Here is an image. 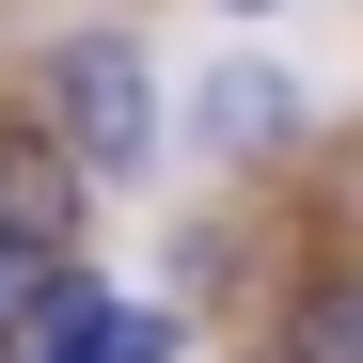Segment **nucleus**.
<instances>
[{
	"label": "nucleus",
	"instance_id": "f03ea898",
	"mask_svg": "<svg viewBox=\"0 0 363 363\" xmlns=\"http://www.w3.org/2000/svg\"><path fill=\"white\" fill-rule=\"evenodd\" d=\"M0 363H174V316H127V300H111V284H48V316L16 332V347H0Z\"/></svg>",
	"mask_w": 363,
	"mask_h": 363
},
{
	"label": "nucleus",
	"instance_id": "7ed1b4c3",
	"mask_svg": "<svg viewBox=\"0 0 363 363\" xmlns=\"http://www.w3.org/2000/svg\"><path fill=\"white\" fill-rule=\"evenodd\" d=\"M0 237H32V253L79 269V158L48 127H0Z\"/></svg>",
	"mask_w": 363,
	"mask_h": 363
},
{
	"label": "nucleus",
	"instance_id": "20e7f679",
	"mask_svg": "<svg viewBox=\"0 0 363 363\" xmlns=\"http://www.w3.org/2000/svg\"><path fill=\"white\" fill-rule=\"evenodd\" d=\"M190 95H206V111H190L206 158H253V143L300 127V79H284V64H221V79H190Z\"/></svg>",
	"mask_w": 363,
	"mask_h": 363
},
{
	"label": "nucleus",
	"instance_id": "0eeeda50",
	"mask_svg": "<svg viewBox=\"0 0 363 363\" xmlns=\"http://www.w3.org/2000/svg\"><path fill=\"white\" fill-rule=\"evenodd\" d=\"M237 16H269V0H237Z\"/></svg>",
	"mask_w": 363,
	"mask_h": 363
},
{
	"label": "nucleus",
	"instance_id": "f257e3e1",
	"mask_svg": "<svg viewBox=\"0 0 363 363\" xmlns=\"http://www.w3.org/2000/svg\"><path fill=\"white\" fill-rule=\"evenodd\" d=\"M48 143H64L79 174H143V158H158V79H143L127 32L48 48Z\"/></svg>",
	"mask_w": 363,
	"mask_h": 363
},
{
	"label": "nucleus",
	"instance_id": "423d86ee",
	"mask_svg": "<svg viewBox=\"0 0 363 363\" xmlns=\"http://www.w3.org/2000/svg\"><path fill=\"white\" fill-rule=\"evenodd\" d=\"M48 284H64V253H32V237H0V347H16L48 316Z\"/></svg>",
	"mask_w": 363,
	"mask_h": 363
},
{
	"label": "nucleus",
	"instance_id": "39448f33",
	"mask_svg": "<svg viewBox=\"0 0 363 363\" xmlns=\"http://www.w3.org/2000/svg\"><path fill=\"white\" fill-rule=\"evenodd\" d=\"M284 363H363V284H300V316H284Z\"/></svg>",
	"mask_w": 363,
	"mask_h": 363
}]
</instances>
